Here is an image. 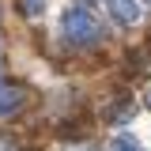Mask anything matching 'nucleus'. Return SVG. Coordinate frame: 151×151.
<instances>
[{
  "label": "nucleus",
  "mask_w": 151,
  "mask_h": 151,
  "mask_svg": "<svg viewBox=\"0 0 151 151\" xmlns=\"http://www.w3.org/2000/svg\"><path fill=\"white\" fill-rule=\"evenodd\" d=\"M60 30H64V38H72L76 45H94L102 38V27H98V19L87 8H68L60 15Z\"/></svg>",
  "instance_id": "1"
},
{
  "label": "nucleus",
  "mask_w": 151,
  "mask_h": 151,
  "mask_svg": "<svg viewBox=\"0 0 151 151\" xmlns=\"http://www.w3.org/2000/svg\"><path fill=\"white\" fill-rule=\"evenodd\" d=\"M110 12L117 23H125V27H132L136 19H140V12H136V0H110Z\"/></svg>",
  "instance_id": "2"
},
{
  "label": "nucleus",
  "mask_w": 151,
  "mask_h": 151,
  "mask_svg": "<svg viewBox=\"0 0 151 151\" xmlns=\"http://www.w3.org/2000/svg\"><path fill=\"white\" fill-rule=\"evenodd\" d=\"M19 106H23V91H19V87H4V91H0V117L15 113Z\"/></svg>",
  "instance_id": "3"
},
{
  "label": "nucleus",
  "mask_w": 151,
  "mask_h": 151,
  "mask_svg": "<svg viewBox=\"0 0 151 151\" xmlns=\"http://www.w3.org/2000/svg\"><path fill=\"white\" fill-rule=\"evenodd\" d=\"M110 151H140V144H136L132 136H113V144H110Z\"/></svg>",
  "instance_id": "4"
},
{
  "label": "nucleus",
  "mask_w": 151,
  "mask_h": 151,
  "mask_svg": "<svg viewBox=\"0 0 151 151\" xmlns=\"http://www.w3.org/2000/svg\"><path fill=\"white\" fill-rule=\"evenodd\" d=\"M23 8H27V15H42V8H45V0H27Z\"/></svg>",
  "instance_id": "5"
},
{
  "label": "nucleus",
  "mask_w": 151,
  "mask_h": 151,
  "mask_svg": "<svg viewBox=\"0 0 151 151\" xmlns=\"http://www.w3.org/2000/svg\"><path fill=\"white\" fill-rule=\"evenodd\" d=\"M147 4H151V0H147Z\"/></svg>",
  "instance_id": "6"
}]
</instances>
